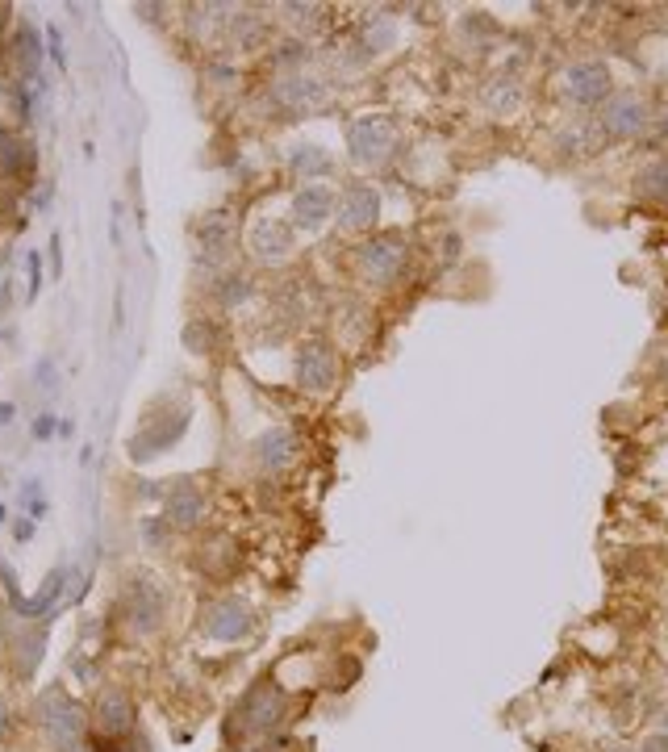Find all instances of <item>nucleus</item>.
<instances>
[{
	"instance_id": "1",
	"label": "nucleus",
	"mask_w": 668,
	"mask_h": 752,
	"mask_svg": "<svg viewBox=\"0 0 668 752\" xmlns=\"http://www.w3.org/2000/svg\"><path fill=\"white\" fill-rule=\"evenodd\" d=\"M355 276L372 284V289H397L405 272H410V243L397 231H380L368 234L364 243L351 251Z\"/></svg>"
},
{
	"instance_id": "2",
	"label": "nucleus",
	"mask_w": 668,
	"mask_h": 752,
	"mask_svg": "<svg viewBox=\"0 0 668 752\" xmlns=\"http://www.w3.org/2000/svg\"><path fill=\"white\" fill-rule=\"evenodd\" d=\"M594 126L602 134V143H631V138H644L647 126H652V105L635 88H614L597 105Z\"/></svg>"
},
{
	"instance_id": "3",
	"label": "nucleus",
	"mask_w": 668,
	"mask_h": 752,
	"mask_svg": "<svg viewBox=\"0 0 668 752\" xmlns=\"http://www.w3.org/2000/svg\"><path fill=\"white\" fill-rule=\"evenodd\" d=\"M551 92L572 109H597L614 92V80L602 59H572L551 75Z\"/></svg>"
},
{
	"instance_id": "4",
	"label": "nucleus",
	"mask_w": 668,
	"mask_h": 752,
	"mask_svg": "<svg viewBox=\"0 0 668 752\" xmlns=\"http://www.w3.org/2000/svg\"><path fill=\"white\" fill-rule=\"evenodd\" d=\"M347 151L355 168H380L397 155V122L385 113H360L347 122Z\"/></svg>"
},
{
	"instance_id": "5",
	"label": "nucleus",
	"mask_w": 668,
	"mask_h": 752,
	"mask_svg": "<svg viewBox=\"0 0 668 752\" xmlns=\"http://www.w3.org/2000/svg\"><path fill=\"white\" fill-rule=\"evenodd\" d=\"M292 372H297V385L309 389V393H330V389H339V380H343V360L330 343L309 339L297 347Z\"/></svg>"
},
{
	"instance_id": "6",
	"label": "nucleus",
	"mask_w": 668,
	"mask_h": 752,
	"mask_svg": "<svg viewBox=\"0 0 668 752\" xmlns=\"http://www.w3.org/2000/svg\"><path fill=\"white\" fill-rule=\"evenodd\" d=\"M38 715H42V728H47L50 744L59 752H75L80 748V740H84V719H80V711H75L63 694H42V703H38Z\"/></svg>"
},
{
	"instance_id": "7",
	"label": "nucleus",
	"mask_w": 668,
	"mask_h": 752,
	"mask_svg": "<svg viewBox=\"0 0 668 752\" xmlns=\"http://www.w3.org/2000/svg\"><path fill=\"white\" fill-rule=\"evenodd\" d=\"M334 218L343 231H372L380 218V193L372 184H347L334 201Z\"/></svg>"
},
{
	"instance_id": "8",
	"label": "nucleus",
	"mask_w": 668,
	"mask_h": 752,
	"mask_svg": "<svg viewBox=\"0 0 668 752\" xmlns=\"http://www.w3.org/2000/svg\"><path fill=\"white\" fill-rule=\"evenodd\" d=\"M272 97L284 105L289 113H314V109H326V84L322 80H314V75H289V80H280L276 92Z\"/></svg>"
},
{
	"instance_id": "9",
	"label": "nucleus",
	"mask_w": 668,
	"mask_h": 752,
	"mask_svg": "<svg viewBox=\"0 0 668 752\" xmlns=\"http://www.w3.org/2000/svg\"><path fill=\"white\" fill-rule=\"evenodd\" d=\"M334 201H339V197H334L330 184H301L297 197H292V222L305 226V231H317V226L334 214Z\"/></svg>"
},
{
	"instance_id": "10",
	"label": "nucleus",
	"mask_w": 668,
	"mask_h": 752,
	"mask_svg": "<svg viewBox=\"0 0 668 752\" xmlns=\"http://www.w3.org/2000/svg\"><path fill=\"white\" fill-rule=\"evenodd\" d=\"M631 193L644 205L668 209V155H652L647 163H639L631 176Z\"/></svg>"
},
{
	"instance_id": "11",
	"label": "nucleus",
	"mask_w": 668,
	"mask_h": 752,
	"mask_svg": "<svg viewBox=\"0 0 668 752\" xmlns=\"http://www.w3.org/2000/svg\"><path fill=\"white\" fill-rule=\"evenodd\" d=\"M247 631H251V610L243 602H234V598H221L213 602L205 615V635L209 640H243Z\"/></svg>"
},
{
	"instance_id": "12",
	"label": "nucleus",
	"mask_w": 668,
	"mask_h": 752,
	"mask_svg": "<svg viewBox=\"0 0 668 752\" xmlns=\"http://www.w3.org/2000/svg\"><path fill=\"white\" fill-rule=\"evenodd\" d=\"M205 514V498H201V489L193 481H180L176 489H168V498H163V519L171 527H196Z\"/></svg>"
},
{
	"instance_id": "13",
	"label": "nucleus",
	"mask_w": 668,
	"mask_h": 752,
	"mask_svg": "<svg viewBox=\"0 0 668 752\" xmlns=\"http://www.w3.org/2000/svg\"><path fill=\"white\" fill-rule=\"evenodd\" d=\"M297 435H292L289 426H272V431H264V435L256 439V460L264 464L267 473H276V468H289L292 456H297Z\"/></svg>"
},
{
	"instance_id": "14",
	"label": "nucleus",
	"mask_w": 668,
	"mask_h": 752,
	"mask_svg": "<svg viewBox=\"0 0 668 752\" xmlns=\"http://www.w3.org/2000/svg\"><path fill=\"white\" fill-rule=\"evenodd\" d=\"M38 168V151L25 138H17L13 130H0V176L9 180H22V176H34Z\"/></svg>"
},
{
	"instance_id": "15",
	"label": "nucleus",
	"mask_w": 668,
	"mask_h": 752,
	"mask_svg": "<svg viewBox=\"0 0 668 752\" xmlns=\"http://www.w3.org/2000/svg\"><path fill=\"white\" fill-rule=\"evenodd\" d=\"M251 251H256V259H272V264H276V259H284V255L292 251V231L276 218L256 222V231H251Z\"/></svg>"
},
{
	"instance_id": "16",
	"label": "nucleus",
	"mask_w": 668,
	"mask_h": 752,
	"mask_svg": "<svg viewBox=\"0 0 668 752\" xmlns=\"http://www.w3.org/2000/svg\"><path fill=\"white\" fill-rule=\"evenodd\" d=\"M163 615V594L151 581H130V623L138 631H155Z\"/></svg>"
},
{
	"instance_id": "17",
	"label": "nucleus",
	"mask_w": 668,
	"mask_h": 752,
	"mask_svg": "<svg viewBox=\"0 0 668 752\" xmlns=\"http://www.w3.org/2000/svg\"><path fill=\"white\" fill-rule=\"evenodd\" d=\"M393 42H397V22L385 17V13H377V17H368V22L360 25V42H355V50H364V59H372V55L393 50Z\"/></svg>"
},
{
	"instance_id": "18",
	"label": "nucleus",
	"mask_w": 668,
	"mask_h": 752,
	"mask_svg": "<svg viewBox=\"0 0 668 752\" xmlns=\"http://www.w3.org/2000/svg\"><path fill=\"white\" fill-rule=\"evenodd\" d=\"M289 168H292V176H301L305 184H314V180H322V176L334 171V159H330L322 146L305 143V146H292L289 151Z\"/></svg>"
},
{
	"instance_id": "19",
	"label": "nucleus",
	"mask_w": 668,
	"mask_h": 752,
	"mask_svg": "<svg viewBox=\"0 0 668 752\" xmlns=\"http://www.w3.org/2000/svg\"><path fill=\"white\" fill-rule=\"evenodd\" d=\"M97 723H100V731H109V736H122V731L134 723V706H130V698H126V694H117V690L100 694V703H97Z\"/></svg>"
},
{
	"instance_id": "20",
	"label": "nucleus",
	"mask_w": 668,
	"mask_h": 752,
	"mask_svg": "<svg viewBox=\"0 0 668 752\" xmlns=\"http://www.w3.org/2000/svg\"><path fill=\"white\" fill-rule=\"evenodd\" d=\"M481 101H485L489 113H514L518 105H523V84L514 80V75H498V80H489L485 88H481Z\"/></svg>"
},
{
	"instance_id": "21",
	"label": "nucleus",
	"mask_w": 668,
	"mask_h": 752,
	"mask_svg": "<svg viewBox=\"0 0 668 752\" xmlns=\"http://www.w3.org/2000/svg\"><path fill=\"white\" fill-rule=\"evenodd\" d=\"M13 63L25 80H38V67H42V42H38L34 25H17V38H13Z\"/></svg>"
},
{
	"instance_id": "22",
	"label": "nucleus",
	"mask_w": 668,
	"mask_h": 752,
	"mask_svg": "<svg viewBox=\"0 0 668 752\" xmlns=\"http://www.w3.org/2000/svg\"><path fill=\"white\" fill-rule=\"evenodd\" d=\"M196 239H201L205 259H221V255L230 251V226H226V218H218V214H209V218L201 222Z\"/></svg>"
},
{
	"instance_id": "23",
	"label": "nucleus",
	"mask_w": 668,
	"mask_h": 752,
	"mask_svg": "<svg viewBox=\"0 0 668 752\" xmlns=\"http://www.w3.org/2000/svg\"><path fill=\"white\" fill-rule=\"evenodd\" d=\"M243 715H247V723H251V728H272V723H276V715H280V694L276 690H256L251 698H247Z\"/></svg>"
},
{
	"instance_id": "24",
	"label": "nucleus",
	"mask_w": 668,
	"mask_h": 752,
	"mask_svg": "<svg viewBox=\"0 0 668 752\" xmlns=\"http://www.w3.org/2000/svg\"><path fill=\"white\" fill-rule=\"evenodd\" d=\"M59 585H63V569H55V573L47 577V581H42L38 598H30V602H17V607H22V615H42V610H47L50 602L59 598Z\"/></svg>"
},
{
	"instance_id": "25",
	"label": "nucleus",
	"mask_w": 668,
	"mask_h": 752,
	"mask_svg": "<svg viewBox=\"0 0 668 752\" xmlns=\"http://www.w3.org/2000/svg\"><path fill=\"white\" fill-rule=\"evenodd\" d=\"M138 531H143V544L151 547V552H163V547L171 544V522H168V519H155V514H146V519L138 522Z\"/></svg>"
},
{
	"instance_id": "26",
	"label": "nucleus",
	"mask_w": 668,
	"mask_h": 752,
	"mask_svg": "<svg viewBox=\"0 0 668 752\" xmlns=\"http://www.w3.org/2000/svg\"><path fill=\"white\" fill-rule=\"evenodd\" d=\"M184 347H188V352H213V327H209L205 318H193V322H188V327H184Z\"/></svg>"
},
{
	"instance_id": "27",
	"label": "nucleus",
	"mask_w": 668,
	"mask_h": 752,
	"mask_svg": "<svg viewBox=\"0 0 668 752\" xmlns=\"http://www.w3.org/2000/svg\"><path fill=\"white\" fill-rule=\"evenodd\" d=\"M251 293H256V289H251V280H247V276H226V280H221V289H218V297H221L226 310H234V305H243Z\"/></svg>"
},
{
	"instance_id": "28",
	"label": "nucleus",
	"mask_w": 668,
	"mask_h": 752,
	"mask_svg": "<svg viewBox=\"0 0 668 752\" xmlns=\"http://www.w3.org/2000/svg\"><path fill=\"white\" fill-rule=\"evenodd\" d=\"M42 293V251H30L25 255V297L34 302Z\"/></svg>"
},
{
	"instance_id": "29",
	"label": "nucleus",
	"mask_w": 668,
	"mask_h": 752,
	"mask_svg": "<svg viewBox=\"0 0 668 752\" xmlns=\"http://www.w3.org/2000/svg\"><path fill=\"white\" fill-rule=\"evenodd\" d=\"M22 502H25V510H30V514H42V510H47V498H42V481H22Z\"/></svg>"
},
{
	"instance_id": "30",
	"label": "nucleus",
	"mask_w": 668,
	"mask_h": 752,
	"mask_svg": "<svg viewBox=\"0 0 668 752\" xmlns=\"http://www.w3.org/2000/svg\"><path fill=\"white\" fill-rule=\"evenodd\" d=\"M276 67H292V63H305V42H284V47L272 55Z\"/></svg>"
},
{
	"instance_id": "31",
	"label": "nucleus",
	"mask_w": 668,
	"mask_h": 752,
	"mask_svg": "<svg viewBox=\"0 0 668 752\" xmlns=\"http://www.w3.org/2000/svg\"><path fill=\"white\" fill-rule=\"evenodd\" d=\"M47 50H50V59L59 63V67H67V50H63V34L55 30V25L47 30Z\"/></svg>"
},
{
	"instance_id": "32",
	"label": "nucleus",
	"mask_w": 668,
	"mask_h": 752,
	"mask_svg": "<svg viewBox=\"0 0 668 752\" xmlns=\"http://www.w3.org/2000/svg\"><path fill=\"white\" fill-rule=\"evenodd\" d=\"M55 431H59V423H55L50 414H38V418H34V439H50Z\"/></svg>"
},
{
	"instance_id": "33",
	"label": "nucleus",
	"mask_w": 668,
	"mask_h": 752,
	"mask_svg": "<svg viewBox=\"0 0 668 752\" xmlns=\"http://www.w3.org/2000/svg\"><path fill=\"white\" fill-rule=\"evenodd\" d=\"M34 372H38V380H42V389L50 393V389H55V360H38Z\"/></svg>"
},
{
	"instance_id": "34",
	"label": "nucleus",
	"mask_w": 668,
	"mask_h": 752,
	"mask_svg": "<svg viewBox=\"0 0 668 752\" xmlns=\"http://www.w3.org/2000/svg\"><path fill=\"white\" fill-rule=\"evenodd\" d=\"M13 535H17V544L34 539V519H17V522H13Z\"/></svg>"
},
{
	"instance_id": "35",
	"label": "nucleus",
	"mask_w": 668,
	"mask_h": 752,
	"mask_svg": "<svg viewBox=\"0 0 668 752\" xmlns=\"http://www.w3.org/2000/svg\"><path fill=\"white\" fill-rule=\"evenodd\" d=\"M13 414H17V406H13V401H0V426H13Z\"/></svg>"
},
{
	"instance_id": "36",
	"label": "nucleus",
	"mask_w": 668,
	"mask_h": 752,
	"mask_svg": "<svg viewBox=\"0 0 668 752\" xmlns=\"http://www.w3.org/2000/svg\"><path fill=\"white\" fill-rule=\"evenodd\" d=\"M0 522H9V510H4V506H0Z\"/></svg>"
}]
</instances>
